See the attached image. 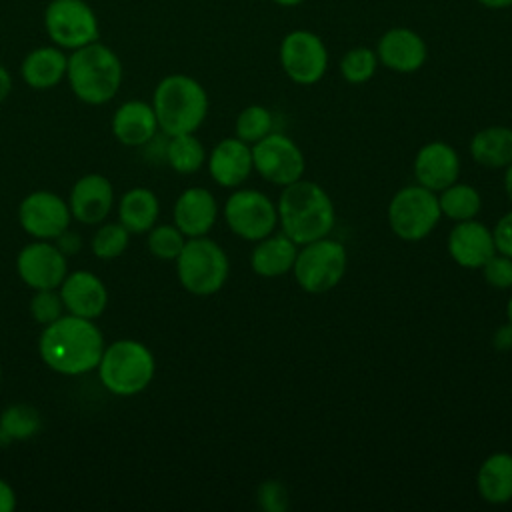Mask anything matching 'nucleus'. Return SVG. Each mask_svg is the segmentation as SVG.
I'll list each match as a JSON object with an SVG mask.
<instances>
[{
    "label": "nucleus",
    "instance_id": "f257e3e1",
    "mask_svg": "<svg viewBox=\"0 0 512 512\" xmlns=\"http://www.w3.org/2000/svg\"><path fill=\"white\" fill-rule=\"evenodd\" d=\"M38 352L50 370L64 376H80L96 370L104 352V336L94 320L62 314L44 326Z\"/></svg>",
    "mask_w": 512,
    "mask_h": 512
},
{
    "label": "nucleus",
    "instance_id": "f03ea898",
    "mask_svg": "<svg viewBox=\"0 0 512 512\" xmlns=\"http://www.w3.org/2000/svg\"><path fill=\"white\" fill-rule=\"evenodd\" d=\"M276 210L280 230L298 246L330 236L336 224V208L328 192L304 178L282 188Z\"/></svg>",
    "mask_w": 512,
    "mask_h": 512
},
{
    "label": "nucleus",
    "instance_id": "7ed1b4c3",
    "mask_svg": "<svg viewBox=\"0 0 512 512\" xmlns=\"http://www.w3.org/2000/svg\"><path fill=\"white\" fill-rule=\"evenodd\" d=\"M118 54L100 40L68 52L66 80L72 94L90 106L110 102L122 84Z\"/></svg>",
    "mask_w": 512,
    "mask_h": 512
},
{
    "label": "nucleus",
    "instance_id": "20e7f679",
    "mask_svg": "<svg viewBox=\"0 0 512 512\" xmlns=\"http://www.w3.org/2000/svg\"><path fill=\"white\" fill-rule=\"evenodd\" d=\"M158 128L166 136L192 134L208 116L206 88L192 76L174 72L164 76L152 94Z\"/></svg>",
    "mask_w": 512,
    "mask_h": 512
},
{
    "label": "nucleus",
    "instance_id": "39448f33",
    "mask_svg": "<svg viewBox=\"0 0 512 512\" xmlns=\"http://www.w3.org/2000/svg\"><path fill=\"white\" fill-rule=\"evenodd\" d=\"M102 386L116 396H134L148 388L156 372L152 350L130 338L104 346L96 366Z\"/></svg>",
    "mask_w": 512,
    "mask_h": 512
},
{
    "label": "nucleus",
    "instance_id": "423d86ee",
    "mask_svg": "<svg viewBox=\"0 0 512 512\" xmlns=\"http://www.w3.org/2000/svg\"><path fill=\"white\" fill-rule=\"evenodd\" d=\"M174 262L178 282L194 296H212L220 292L230 274L228 254L208 236L188 238Z\"/></svg>",
    "mask_w": 512,
    "mask_h": 512
},
{
    "label": "nucleus",
    "instance_id": "0eeeda50",
    "mask_svg": "<svg viewBox=\"0 0 512 512\" xmlns=\"http://www.w3.org/2000/svg\"><path fill=\"white\" fill-rule=\"evenodd\" d=\"M348 268V252L342 242L324 236L298 246L292 276L308 294H326L334 290Z\"/></svg>",
    "mask_w": 512,
    "mask_h": 512
},
{
    "label": "nucleus",
    "instance_id": "6e6552de",
    "mask_svg": "<svg viewBox=\"0 0 512 512\" xmlns=\"http://www.w3.org/2000/svg\"><path fill=\"white\" fill-rule=\"evenodd\" d=\"M386 218L396 238L404 242H420L440 224L442 212L438 194L420 184L402 186L390 198Z\"/></svg>",
    "mask_w": 512,
    "mask_h": 512
},
{
    "label": "nucleus",
    "instance_id": "1a4fd4ad",
    "mask_svg": "<svg viewBox=\"0 0 512 512\" xmlns=\"http://www.w3.org/2000/svg\"><path fill=\"white\" fill-rule=\"evenodd\" d=\"M42 24L50 42L66 52L100 40V20L86 0H50Z\"/></svg>",
    "mask_w": 512,
    "mask_h": 512
},
{
    "label": "nucleus",
    "instance_id": "9d476101",
    "mask_svg": "<svg viewBox=\"0 0 512 512\" xmlns=\"http://www.w3.org/2000/svg\"><path fill=\"white\" fill-rule=\"evenodd\" d=\"M328 48L324 40L306 28L284 34L278 46V62L282 72L298 86L318 84L328 70Z\"/></svg>",
    "mask_w": 512,
    "mask_h": 512
},
{
    "label": "nucleus",
    "instance_id": "9b49d317",
    "mask_svg": "<svg viewBox=\"0 0 512 512\" xmlns=\"http://www.w3.org/2000/svg\"><path fill=\"white\" fill-rule=\"evenodd\" d=\"M222 212L230 232L248 242L262 240L278 226L276 204L256 188H236Z\"/></svg>",
    "mask_w": 512,
    "mask_h": 512
},
{
    "label": "nucleus",
    "instance_id": "f8f14e48",
    "mask_svg": "<svg viewBox=\"0 0 512 512\" xmlns=\"http://www.w3.org/2000/svg\"><path fill=\"white\" fill-rule=\"evenodd\" d=\"M254 172L274 186H288L304 176L306 158L300 146L282 132H270L252 144Z\"/></svg>",
    "mask_w": 512,
    "mask_h": 512
},
{
    "label": "nucleus",
    "instance_id": "ddd939ff",
    "mask_svg": "<svg viewBox=\"0 0 512 512\" xmlns=\"http://www.w3.org/2000/svg\"><path fill=\"white\" fill-rule=\"evenodd\" d=\"M72 212L68 202L50 190H36L22 198L18 222L22 230L36 240H56L68 230Z\"/></svg>",
    "mask_w": 512,
    "mask_h": 512
},
{
    "label": "nucleus",
    "instance_id": "4468645a",
    "mask_svg": "<svg viewBox=\"0 0 512 512\" xmlns=\"http://www.w3.org/2000/svg\"><path fill=\"white\" fill-rule=\"evenodd\" d=\"M16 272L28 288L48 290L62 284L68 274V262L56 244L34 240L18 252Z\"/></svg>",
    "mask_w": 512,
    "mask_h": 512
},
{
    "label": "nucleus",
    "instance_id": "2eb2a0df",
    "mask_svg": "<svg viewBox=\"0 0 512 512\" xmlns=\"http://www.w3.org/2000/svg\"><path fill=\"white\" fill-rule=\"evenodd\" d=\"M378 62L396 74H414L428 60L426 40L408 26H392L376 40Z\"/></svg>",
    "mask_w": 512,
    "mask_h": 512
},
{
    "label": "nucleus",
    "instance_id": "dca6fc26",
    "mask_svg": "<svg viewBox=\"0 0 512 512\" xmlns=\"http://www.w3.org/2000/svg\"><path fill=\"white\" fill-rule=\"evenodd\" d=\"M446 250L452 262H456L460 268L480 270L484 262L496 254L492 228L478 218L454 222L446 238Z\"/></svg>",
    "mask_w": 512,
    "mask_h": 512
},
{
    "label": "nucleus",
    "instance_id": "f3484780",
    "mask_svg": "<svg viewBox=\"0 0 512 512\" xmlns=\"http://www.w3.org/2000/svg\"><path fill=\"white\" fill-rule=\"evenodd\" d=\"M414 178L416 184L440 192L460 176V156L454 146L444 140H432L418 148L414 156Z\"/></svg>",
    "mask_w": 512,
    "mask_h": 512
},
{
    "label": "nucleus",
    "instance_id": "a211bd4d",
    "mask_svg": "<svg viewBox=\"0 0 512 512\" xmlns=\"http://www.w3.org/2000/svg\"><path fill=\"white\" fill-rule=\"evenodd\" d=\"M114 204V186L112 182L98 172L80 176L68 198L72 218L82 224H102Z\"/></svg>",
    "mask_w": 512,
    "mask_h": 512
},
{
    "label": "nucleus",
    "instance_id": "6ab92c4d",
    "mask_svg": "<svg viewBox=\"0 0 512 512\" xmlns=\"http://www.w3.org/2000/svg\"><path fill=\"white\" fill-rule=\"evenodd\" d=\"M210 178L222 188L242 186L254 172L252 146L236 136L222 138L206 158Z\"/></svg>",
    "mask_w": 512,
    "mask_h": 512
},
{
    "label": "nucleus",
    "instance_id": "aec40b11",
    "mask_svg": "<svg viewBox=\"0 0 512 512\" xmlns=\"http://www.w3.org/2000/svg\"><path fill=\"white\" fill-rule=\"evenodd\" d=\"M58 292L68 314L90 320H96L108 304V290L104 282L90 270L68 272L58 286Z\"/></svg>",
    "mask_w": 512,
    "mask_h": 512
},
{
    "label": "nucleus",
    "instance_id": "412c9836",
    "mask_svg": "<svg viewBox=\"0 0 512 512\" xmlns=\"http://www.w3.org/2000/svg\"><path fill=\"white\" fill-rule=\"evenodd\" d=\"M172 218L186 238L208 236L218 220L216 196L202 186H190L176 198Z\"/></svg>",
    "mask_w": 512,
    "mask_h": 512
},
{
    "label": "nucleus",
    "instance_id": "4be33fe9",
    "mask_svg": "<svg viewBox=\"0 0 512 512\" xmlns=\"http://www.w3.org/2000/svg\"><path fill=\"white\" fill-rule=\"evenodd\" d=\"M158 130L154 108L144 100L122 102L112 114V134L124 146H146Z\"/></svg>",
    "mask_w": 512,
    "mask_h": 512
},
{
    "label": "nucleus",
    "instance_id": "5701e85b",
    "mask_svg": "<svg viewBox=\"0 0 512 512\" xmlns=\"http://www.w3.org/2000/svg\"><path fill=\"white\" fill-rule=\"evenodd\" d=\"M66 68L68 52L54 44H46L30 50L24 56L20 64V76L24 84L34 90H50L66 80Z\"/></svg>",
    "mask_w": 512,
    "mask_h": 512
},
{
    "label": "nucleus",
    "instance_id": "b1692460",
    "mask_svg": "<svg viewBox=\"0 0 512 512\" xmlns=\"http://www.w3.org/2000/svg\"><path fill=\"white\" fill-rule=\"evenodd\" d=\"M298 244H294L282 230L270 232L254 242L250 254V268L260 278H280L292 272Z\"/></svg>",
    "mask_w": 512,
    "mask_h": 512
},
{
    "label": "nucleus",
    "instance_id": "393cba45",
    "mask_svg": "<svg viewBox=\"0 0 512 512\" xmlns=\"http://www.w3.org/2000/svg\"><path fill=\"white\" fill-rule=\"evenodd\" d=\"M478 496L488 504L512 502V454L492 452L482 460L476 472Z\"/></svg>",
    "mask_w": 512,
    "mask_h": 512
},
{
    "label": "nucleus",
    "instance_id": "a878e982",
    "mask_svg": "<svg viewBox=\"0 0 512 512\" xmlns=\"http://www.w3.org/2000/svg\"><path fill=\"white\" fill-rule=\"evenodd\" d=\"M158 216H160V202L150 188L136 186L122 194L118 204V222L130 234L148 232L158 222Z\"/></svg>",
    "mask_w": 512,
    "mask_h": 512
},
{
    "label": "nucleus",
    "instance_id": "bb28decb",
    "mask_svg": "<svg viewBox=\"0 0 512 512\" xmlns=\"http://www.w3.org/2000/svg\"><path fill=\"white\" fill-rule=\"evenodd\" d=\"M468 150L472 160L484 168H506L512 162V128L500 124L480 128Z\"/></svg>",
    "mask_w": 512,
    "mask_h": 512
},
{
    "label": "nucleus",
    "instance_id": "cd10ccee",
    "mask_svg": "<svg viewBox=\"0 0 512 512\" xmlns=\"http://www.w3.org/2000/svg\"><path fill=\"white\" fill-rule=\"evenodd\" d=\"M436 194L442 216L450 218L452 222L472 220L482 210V196L472 184L456 180Z\"/></svg>",
    "mask_w": 512,
    "mask_h": 512
},
{
    "label": "nucleus",
    "instance_id": "c85d7f7f",
    "mask_svg": "<svg viewBox=\"0 0 512 512\" xmlns=\"http://www.w3.org/2000/svg\"><path fill=\"white\" fill-rule=\"evenodd\" d=\"M166 144V162L178 174H194L206 164V148L198 140L196 132L168 136Z\"/></svg>",
    "mask_w": 512,
    "mask_h": 512
},
{
    "label": "nucleus",
    "instance_id": "c756f323",
    "mask_svg": "<svg viewBox=\"0 0 512 512\" xmlns=\"http://www.w3.org/2000/svg\"><path fill=\"white\" fill-rule=\"evenodd\" d=\"M42 428L40 412L24 402L10 404L0 414V434L10 440H28Z\"/></svg>",
    "mask_w": 512,
    "mask_h": 512
},
{
    "label": "nucleus",
    "instance_id": "7c9ffc66",
    "mask_svg": "<svg viewBox=\"0 0 512 512\" xmlns=\"http://www.w3.org/2000/svg\"><path fill=\"white\" fill-rule=\"evenodd\" d=\"M380 62L376 50L370 46H354L346 50L338 62L340 76L348 84H366L374 78Z\"/></svg>",
    "mask_w": 512,
    "mask_h": 512
},
{
    "label": "nucleus",
    "instance_id": "2f4dec72",
    "mask_svg": "<svg viewBox=\"0 0 512 512\" xmlns=\"http://www.w3.org/2000/svg\"><path fill=\"white\" fill-rule=\"evenodd\" d=\"M274 128V118L272 112L262 106V104H248L246 108H242L236 116L234 122V132L236 138H240L246 144H254L258 140H262L264 136H268Z\"/></svg>",
    "mask_w": 512,
    "mask_h": 512
},
{
    "label": "nucleus",
    "instance_id": "473e14b6",
    "mask_svg": "<svg viewBox=\"0 0 512 512\" xmlns=\"http://www.w3.org/2000/svg\"><path fill=\"white\" fill-rule=\"evenodd\" d=\"M130 232L120 222H104L92 236V254L100 260H114L128 248Z\"/></svg>",
    "mask_w": 512,
    "mask_h": 512
},
{
    "label": "nucleus",
    "instance_id": "72a5a7b5",
    "mask_svg": "<svg viewBox=\"0 0 512 512\" xmlns=\"http://www.w3.org/2000/svg\"><path fill=\"white\" fill-rule=\"evenodd\" d=\"M186 236L172 224H154L148 230V250L158 260H176L186 244Z\"/></svg>",
    "mask_w": 512,
    "mask_h": 512
},
{
    "label": "nucleus",
    "instance_id": "f704fd0d",
    "mask_svg": "<svg viewBox=\"0 0 512 512\" xmlns=\"http://www.w3.org/2000/svg\"><path fill=\"white\" fill-rule=\"evenodd\" d=\"M64 302L58 292V288H48V290H34L30 298V314L32 318L46 326L54 320H58L64 314Z\"/></svg>",
    "mask_w": 512,
    "mask_h": 512
},
{
    "label": "nucleus",
    "instance_id": "c9c22d12",
    "mask_svg": "<svg viewBox=\"0 0 512 512\" xmlns=\"http://www.w3.org/2000/svg\"><path fill=\"white\" fill-rule=\"evenodd\" d=\"M482 278L494 290H508L512 288V258L500 252L492 254L484 266L480 268Z\"/></svg>",
    "mask_w": 512,
    "mask_h": 512
},
{
    "label": "nucleus",
    "instance_id": "e433bc0d",
    "mask_svg": "<svg viewBox=\"0 0 512 512\" xmlns=\"http://www.w3.org/2000/svg\"><path fill=\"white\" fill-rule=\"evenodd\" d=\"M290 496L280 480H264L256 490V504L264 512H284Z\"/></svg>",
    "mask_w": 512,
    "mask_h": 512
},
{
    "label": "nucleus",
    "instance_id": "4c0bfd02",
    "mask_svg": "<svg viewBox=\"0 0 512 512\" xmlns=\"http://www.w3.org/2000/svg\"><path fill=\"white\" fill-rule=\"evenodd\" d=\"M492 238L496 252L512 258V210L502 214L492 226Z\"/></svg>",
    "mask_w": 512,
    "mask_h": 512
},
{
    "label": "nucleus",
    "instance_id": "58836bf2",
    "mask_svg": "<svg viewBox=\"0 0 512 512\" xmlns=\"http://www.w3.org/2000/svg\"><path fill=\"white\" fill-rule=\"evenodd\" d=\"M492 344L498 352H508L512 350V324L506 322L502 326L496 328L494 336H492Z\"/></svg>",
    "mask_w": 512,
    "mask_h": 512
},
{
    "label": "nucleus",
    "instance_id": "ea45409f",
    "mask_svg": "<svg viewBox=\"0 0 512 512\" xmlns=\"http://www.w3.org/2000/svg\"><path fill=\"white\" fill-rule=\"evenodd\" d=\"M56 246L62 250L64 256H70V254H74V252L82 246V242H80L78 234H74V232H70V230H64V232L56 238Z\"/></svg>",
    "mask_w": 512,
    "mask_h": 512
},
{
    "label": "nucleus",
    "instance_id": "a19ab883",
    "mask_svg": "<svg viewBox=\"0 0 512 512\" xmlns=\"http://www.w3.org/2000/svg\"><path fill=\"white\" fill-rule=\"evenodd\" d=\"M14 508H16V492L4 478H0V512H12Z\"/></svg>",
    "mask_w": 512,
    "mask_h": 512
},
{
    "label": "nucleus",
    "instance_id": "79ce46f5",
    "mask_svg": "<svg viewBox=\"0 0 512 512\" xmlns=\"http://www.w3.org/2000/svg\"><path fill=\"white\" fill-rule=\"evenodd\" d=\"M12 92V76L4 64H0V104L8 98Z\"/></svg>",
    "mask_w": 512,
    "mask_h": 512
},
{
    "label": "nucleus",
    "instance_id": "37998d69",
    "mask_svg": "<svg viewBox=\"0 0 512 512\" xmlns=\"http://www.w3.org/2000/svg\"><path fill=\"white\" fill-rule=\"evenodd\" d=\"M480 6L488 8V10H504V8H512V0H476Z\"/></svg>",
    "mask_w": 512,
    "mask_h": 512
},
{
    "label": "nucleus",
    "instance_id": "c03bdc74",
    "mask_svg": "<svg viewBox=\"0 0 512 512\" xmlns=\"http://www.w3.org/2000/svg\"><path fill=\"white\" fill-rule=\"evenodd\" d=\"M502 182H504V192H506V196L512 204V162L504 168V180Z\"/></svg>",
    "mask_w": 512,
    "mask_h": 512
},
{
    "label": "nucleus",
    "instance_id": "a18cd8bd",
    "mask_svg": "<svg viewBox=\"0 0 512 512\" xmlns=\"http://www.w3.org/2000/svg\"><path fill=\"white\" fill-rule=\"evenodd\" d=\"M270 2H274L280 8H294V6H300L306 0H270Z\"/></svg>",
    "mask_w": 512,
    "mask_h": 512
},
{
    "label": "nucleus",
    "instance_id": "49530a36",
    "mask_svg": "<svg viewBox=\"0 0 512 512\" xmlns=\"http://www.w3.org/2000/svg\"><path fill=\"white\" fill-rule=\"evenodd\" d=\"M506 320L512 324V296L506 302Z\"/></svg>",
    "mask_w": 512,
    "mask_h": 512
},
{
    "label": "nucleus",
    "instance_id": "de8ad7c7",
    "mask_svg": "<svg viewBox=\"0 0 512 512\" xmlns=\"http://www.w3.org/2000/svg\"><path fill=\"white\" fill-rule=\"evenodd\" d=\"M0 380H2V364H0Z\"/></svg>",
    "mask_w": 512,
    "mask_h": 512
}]
</instances>
